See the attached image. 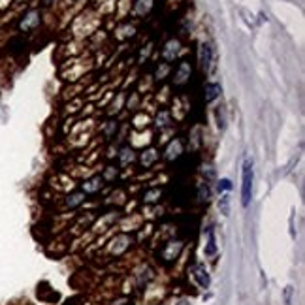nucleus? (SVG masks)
<instances>
[{
  "mask_svg": "<svg viewBox=\"0 0 305 305\" xmlns=\"http://www.w3.org/2000/svg\"><path fill=\"white\" fill-rule=\"evenodd\" d=\"M253 185H254V169L253 160L245 158L243 162V171H241V205L249 207L253 200Z\"/></svg>",
  "mask_w": 305,
  "mask_h": 305,
  "instance_id": "nucleus-1",
  "label": "nucleus"
},
{
  "mask_svg": "<svg viewBox=\"0 0 305 305\" xmlns=\"http://www.w3.org/2000/svg\"><path fill=\"white\" fill-rule=\"evenodd\" d=\"M190 273H192L194 281L198 283V287H200V288H209L211 279H209V273H207V270H205V266H202V264H194V266H192V270H190Z\"/></svg>",
  "mask_w": 305,
  "mask_h": 305,
  "instance_id": "nucleus-2",
  "label": "nucleus"
},
{
  "mask_svg": "<svg viewBox=\"0 0 305 305\" xmlns=\"http://www.w3.org/2000/svg\"><path fill=\"white\" fill-rule=\"evenodd\" d=\"M40 25V13H38V9H30L28 13H25V17L21 19V23H19V28L21 30H34L36 26Z\"/></svg>",
  "mask_w": 305,
  "mask_h": 305,
  "instance_id": "nucleus-3",
  "label": "nucleus"
},
{
  "mask_svg": "<svg viewBox=\"0 0 305 305\" xmlns=\"http://www.w3.org/2000/svg\"><path fill=\"white\" fill-rule=\"evenodd\" d=\"M213 62V49L209 43H202L200 45V66L202 70H209Z\"/></svg>",
  "mask_w": 305,
  "mask_h": 305,
  "instance_id": "nucleus-4",
  "label": "nucleus"
},
{
  "mask_svg": "<svg viewBox=\"0 0 305 305\" xmlns=\"http://www.w3.org/2000/svg\"><path fill=\"white\" fill-rule=\"evenodd\" d=\"M190 72H192V70H190V64L183 60V62H181V64H179V66L175 68V74H173V81H175L177 85H183V83L186 81V79L190 77Z\"/></svg>",
  "mask_w": 305,
  "mask_h": 305,
  "instance_id": "nucleus-5",
  "label": "nucleus"
},
{
  "mask_svg": "<svg viewBox=\"0 0 305 305\" xmlns=\"http://www.w3.org/2000/svg\"><path fill=\"white\" fill-rule=\"evenodd\" d=\"M220 96V85L219 83H207L203 89V98L205 102H213Z\"/></svg>",
  "mask_w": 305,
  "mask_h": 305,
  "instance_id": "nucleus-6",
  "label": "nucleus"
},
{
  "mask_svg": "<svg viewBox=\"0 0 305 305\" xmlns=\"http://www.w3.org/2000/svg\"><path fill=\"white\" fill-rule=\"evenodd\" d=\"M217 253V237H215V230H207V245H205V256H215Z\"/></svg>",
  "mask_w": 305,
  "mask_h": 305,
  "instance_id": "nucleus-7",
  "label": "nucleus"
},
{
  "mask_svg": "<svg viewBox=\"0 0 305 305\" xmlns=\"http://www.w3.org/2000/svg\"><path fill=\"white\" fill-rule=\"evenodd\" d=\"M177 51H179V42L169 40V42L166 43L164 51H162V57H164L166 60H173L175 59V55H177Z\"/></svg>",
  "mask_w": 305,
  "mask_h": 305,
  "instance_id": "nucleus-8",
  "label": "nucleus"
},
{
  "mask_svg": "<svg viewBox=\"0 0 305 305\" xmlns=\"http://www.w3.org/2000/svg\"><path fill=\"white\" fill-rule=\"evenodd\" d=\"M100 186H102V179L94 177V179H91V181H87V183L83 185V192H96Z\"/></svg>",
  "mask_w": 305,
  "mask_h": 305,
  "instance_id": "nucleus-9",
  "label": "nucleus"
},
{
  "mask_svg": "<svg viewBox=\"0 0 305 305\" xmlns=\"http://www.w3.org/2000/svg\"><path fill=\"white\" fill-rule=\"evenodd\" d=\"M217 127H219L220 130L226 128V115H224V108H222V106L217 110Z\"/></svg>",
  "mask_w": 305,
  "mask_h": 305,
  "instance_id": "nucleus-10",
  "label": "nucleus"
},
{
  "mask_svg": "<svg viewBox=\"0 0 305 305\" xmlns=\"http://www.w3.org/2000/svg\"><path fill=\"white\" fill-rule=\"evenodd\" d=\"M85 198V192H76V194H72L70 198H68V205L70 207H76L77 203H81Z\"/></svg>",
  "mask_w": 305,
  "mask_h": 305,
  "instance_id": "nucleus-11",
  "label": "nucleus"
},
{
  "mask_svg": "<svg viewBox=\"0 0 305 305\" xmlns=\"http://www.w3.org/2000/svg\"><path fill=\"white\" fill-rule=\"evenodd\" d=\"M228 203H230V196L224 194L219 202V207H220V211H222V215H228Z\"/></svg>",
  "mask_w": 305,
  "mask_h": 305,
  "instance_id": "nucleus-12",
  "label": "nucleus"
},
{
  "mask_svg": "<svg viewBox=\"0 0 305 305\" xmlns=\"http://www.w3.org/2000/svg\"><path fill=\"white\" fill-rule=\"evenodd\" d=\"M154 196H160V190H158V188H154V190H151V192H147V194H145V202H154V200H156Z\"/></svg>",
  "mask_w": 305,
  "mask_h": 305,
  "instance_id": "nucleus-13",
  "label": "nucleus"
},
{
  "mask_svg": "<svg viewBox=\"0 0 305 305\" xmlns=\"http://www.w3.org/2000/svg\"><path fill=\"white\" fill-rule=\"evenodd\" d=\"M232 188V183H230V179H220L219 181V190H230Z\"/></svg>",
  "mask_w": 305,
  "mask_h": 305,
  "instance_id": "nucleus-14",
  "label": "nucleus"
},
{
  "mask_svg": "<svg viewBox=\"0 0 305 305\" xmlns=\"http://www.w3.org/2000/svg\"><path fill=\"white\" fill-rule=\"evenodd\" d=\"M43 2H45V4H53V0H43Z\"/></svg>",
  "mask_w": 305,
  "mask_h": 305,
  "instance_id": "nucleus-15",
  "label": "nucleus"
}]
</instances>
